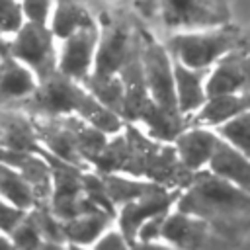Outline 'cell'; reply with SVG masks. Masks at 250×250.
<instances>
[{"label": "cell", "mask_w": 250, "mask_h": 250, "mask_svg": "<svg viewBox=\"0 0 250 250\" xmlns=\"http://www.w3.org/2000/svg\"><path fill=\"white\" fill-rule=\"evenodd\" d=\"M207 98L250 90V49L236 47L215 62L207 78Z\"/></svg>", "instance_id": "9"}, {"label": "cell", "mask_w": 250, "mask_h": 250, "mask_svg": "<svg viewBox=\"0 0 250 250\" xmlns=\"http://www.w3.org/2000/svg\"><path fill=\"white\" fill-rule=\"evenodd\" d=\"M86 88L109 109L119 113L123 117V100H125V90H123V80L121 76H109V78H98L88 74L84 78Z\"/></svg>", "instance_id": "23"}, {"label": "cell", "mask_w": 250, "mask_h": 250, "mask_svg": "<svg viewBox=\"0 0 250 250\" xmlns=\"http://www.w3.org/2000/svg\"><path fill=\"white\" fill-rule=\"evenodd\" d=\"M27 104L35 111L47 115H80L107 135H115L123 127V117L119 113L104 105L88 88H82L74 78L61 70L41 80L35 92L27 98Z\"/></svg>", "instance_id": "3"}, {"label": "cell", "mask_w": 250, "mask_h": 250, "mask_svg": "<svg viewBox=\"0 0 250 250\" xmlns=\"http://www.w3.org/2000/svg\"><path fill=\"white\" fill-rule=\"evenodd\" d=\"M37 88V82L29 68L21 64V61L14 59L12 55L0 61V104L25 100Z\"/></svg>", "instance_id": "19"}, {"label": "cell", "mask_w": 250, "mask_h": 250, "mask_svg": "<svg viewBox=\"0 0 250 250\" xmlns=\"http://www.w3.org/2000/svg\"><path fill=\"white\" fill-rule=\"evenodd\" d=\"M55 33L47 23L27 20L16 31L14 41L8 45V55L25 62L37 76L39 82L59 70L55 57Z\"/></svg>", "instance_id": "6"}, {"label": "cell", "mask_w": 250, "mask_h": 250, "mask_svg": "<svg viewBox=\"0 0 250 250\" xmlns=\"http://www.w3.org/2000/svg\"><path fill=\"white\" fill-rule=\"evenodd\" d=\"M184 189V188H182ZM182 189H170V188H160L154 189L146 195H141L137 199H131L127 203L121 205L119 211V229L121 232L127 236L129 244H135V238L139 234V229L150 221L152 217L164 215L168 213V209L172 207V203L178 201Z\"/></svg>", "instance_id": "8"}, {"label": "cell", "mask_w": 250, "mask_h": 250, "mask_svg": "<svg viewBox=\"0 0 250 250\" xmlns=\"http://www.w3.org/2000/svg\"><path fill=\"white\" fill-rule=\"evenodd\" d=\"M92 168L96 172H115L152 180L170 189L186 188L193 176V172L180 162L174 143L168 145V141L146 137L133 125H125L123 135L105 143L94 158Z\"/></svg>", "instance_id": "1"}, {"label": "cell", "mask_w": 250, "mask_h": 250, "mask_svg": "<svg viewBox=\"0 0 250 250\" xmlns=\"http://www.w3.org/2000/svg\"><path fill=\"white\" fill-rule=\"evenodd\" d=\"M172 143L176 146L180 162L189 172H197L209 166V160L219 143V133L203 125H191L186 127Z\"/></svg>", "instance_id": "13"}, {"label": "cell", "mask_w": 250, "mask_h": 250, "mask_svg": "<svg viewBox=\"0 0 250 250\" xmlns=\"http://www.w3.org/2000/svg\"><path fill=\"white\" fill-rule=\"evenodd\" d=\"M0 195L21 209H33L39 201L29 182L10 164L0 160Z\"/></svg>", "instance_id": "21"}, {"label": "cell", "mask_w": 250, "mask_h": 250, "mask_svg": "<svg viewBox=\"0 0 250 250\" xmlns=\"http://www.w3.org/2000/svg\"><path fill=\"white\" fill-rule=\"evenodd\" d=\"M23 12L27 20L47 23L49 20V10H51V0H21Z\"/></svg>", "instance_id": "28"}, {"label": "cell", "mask_w": 250, "mask_h": 250, "mask_svg": "<svg viewBox=\"0 0 250 250\" xmlns=\"http://www.w3.org/2000/svg\"><path fill=\"white\" fill-rule=\"evenodd\" d=\"M250 111V90L246 92H230L207 98L203 107L193 113V123L203 127H217L240 113Z\"/></svg>", "instance_id": "17"}, {"label": "cell", "mask_w": 250, "mask_h": 250, "mask_svg": "<svg viewBox=\"0 0 250 250\" xmlns=\"http://www.w3.org/2000/svg\"><path fill=\"white\" fill-rule=\"evenodd\" d=\"M162 20L170 27L199 29L229 21L223 0H160Z\"/></svg>", "instance_id": "7"}, {"label": "cell", "mask_w": 250, "mask_h": 250, "mask_svg": "<svg viewBox=\"0 0 250 250\" xmlns=\"http://www.w3.org/2000/svg\"><path fill=\"white\" fill-rule=\"evenodd\" d=\"M217 133L250 158V111L217 125Z\"/></svg>", "instance_id": "24"}, {"label": "cell", "mask_w": 250, "mask_h": 250, "mask_svg": "<svg viewBox=\"0 0 250 250\" xmlns=\"http://www.w3.org/2000/svg\"><path fill=\"white\" fill-rule=\"evenodd\" d=\"M86 25H94V21H92L90 14L80 4H76L74 0H57L53 23H51L55 37L64 39L72 31L86 27Z\"/></svg>", "instance_id": "22"}, {"label": "cell", "mask_w": 250, "mask_h": 250, "mask_svg": "<svg viewBox=\"0 0 250 250\" xmlns=\"http://www.w3.org/2000/svg\"><path fill=\"white\" fill-rule=\"evenodd\" d=\"M23 6L18 0H0V31L16 33L23 23Z\"/></svg>", "instance_id": "26"}, {"label": "cell", "mask_w": 250, "mask_h": 250, "mask_svg": "<svg viewBox=\"0 0 250 250\" xmlns=\"http://www.w3.org/2000/svg\"><path fill=\"white\" fill-rule=\"evenodd\" d=\"M139 43L133 41L127 27L117 25L104 33V37L98 41V51L94 59V70L92 76L98 78H109L117 76L129 55L135 51Z\"/></svg>", "instance_id": "11"}, {"label": "cell", "mask_w": 250, "mask_h": 250, "mask_svg": "<svg viewBox=\"0 0 250 250\" xmlns=\"http://www.w3.org/2000/svg\"><path fill=\"white\" fill-rule=\"evenodd\" d=\"M0 146L39 154H45L47 150L37 137L33 121H27L25 117L10 111H0Z\"/></svg>", "instance_id": "18"}, {"label": "cell", "mask_w": 250, "mask_h": 250, "mask_svg": "<svg viewBox=\"0 0 250 250\" xmlns=\"http://www.w3.org/2000/svg\"><path fill=\"white\" fill-rule=\"evenodd\" d=\"M207 68H191L174 59V80L178 107L184 117L199 111L207 102Z\"/></svg>", "instance_id": "15"}, {"label": "cell", "mask_w": 250, "mask_h": 250, "mask_svg": "<svg viewBox=\"0 0 250 250\" xmlns=\"http://www.w3.org/2000/svg\"><path fill=\"white\" fill-rule=\"evenodd\" d=\"M207 168L250 193V158L221 135Z\"/></svg>", "instance_id": "16"}, {"label": "cell", "mask_w": 250, "mask_h": 250, "mask_svg": "<svg viewBox=\"0 0 250 250\" xmlns=\"http://www.w3.org/2000/svg\"><path fill=\"white\" fill-rule=\"evenodd\" d=\"M14 246H23V248H37L43 244V234L39 229L37 221V211H27V215L18 223V227L10 232Z\"/></svg>", "instance_id": "25"}, {"label": "cell", "mask_w": 250, "mask_h": 250, "mask_svg": "<svg viewBox=\"0 0 250 250\" xmlns=\"http://www.w3.org/2000/svg\"><path fill=\"white\" fill-rule=\"evenodd\" d=\"M25 215H27V209L14 205L12 201L0 195V232L10 234Z\"/></svg>", "instance_id": "27"}, {"label": "cell", "mask_w": 250, "mask_h": 250, "mask_svg": "<svg viewBox=\"0 0 250 250\" xmlns=\"http://www.w3.org/2000/svg\"><path fill=\"white\" fill-rule=\"evenodd\" d=\"M0 160L14 166L33 188L37 199H45L53 191V170L45 154L29 150H14L0 146Z\"/></svg>", "instance_id": "14"}, {"label": "cell", "mask_w": 250, "mask_h": 250, "mask_svg": "<svg viewBox=\"0 0 250 250\" xmlns=\"http://www.w3.org/2000/svg\"><path fill=\"white\" fill-rule=\"evenodd\" d=\"M98 31L94 25L80 27L64 37V47L59 61V70L74 80H84L94 66L98 51Z\"/></svg>", "instance_id": "10"}, {"label": "cell", "mask_w": 250, "mask_h": 250, "mask_svg": "<svg viewBox=\"0 0 250 250\" xmlns=\"http://www.w3.org/2000/svg\"><path fill=\"white\" fill-rule=\"evenodd\" d=\"M176 205L203 219L217 234H240L250 227V193L209 168L193 172Z\"/></svg>", "instance_id": "2"}, {"label": "cell", "mask_w": 250, "mask_h": 250, "mask_svg": "<svg viewBox=\"0 0 250 250\" xmlns=\"http://www.w3.org/2000/svg\"><path fill=\"white\" fill-rule=\"evenodd\" d=\"M242 45V35L238 29L223 23L213 27H199L197 31L176 33L168 39L166 47L170 55L186 66L209 68L221 57Z\"/></svg>", "instance_id": "4"}, {"label": "cell", "mask_w": 250, "mask_h": 250, "mask_svg": "<svg viewBox=\"0 0 250 250\" xmlns=\"http://www.w3.org/2000/svg\"><path fill=\"white\" fill-rule=\"evenodd\" d=\"M211 234H217L203 219L189 215L186 211L166 213L160 227L162 244H172L180 248H199L205 246Z\"/></svg>", "instance_id": "12"}, {"label": "cell", "mask_w": 250, "mask_h": 250, "mask_svg": "<svg viewBox=\"0 0 250 250\" xmlns=\"http://www.w3.org/2000/svg\"><path fill=\"white\" fill-rule=\"evenodd\" d=\"M96 248H125V246H131L127 236L119 230H109V232H104L102 238L98 242H94Z\"/></svg>", "instance_id": "29"}, {"label": "cell", "mask_w": 250, "mask_h": 250, "mask_svg": "<svg viewBox=\"0 0 250 250\" xmlns=\"http://www.w3.org/2000/svg\"><path fill=\"white\" fill-rule=\"evenodd\" d=\"M111 217H113L111 213L94 211V213H82L62 221V232H64L66 244H76V246L94 244L96 238L104 234Z\"/></svg>", "instance_id": "20"}, {"label": "cell", "mask_w": 250, "mask_h": 250, "mask_svg": "<svg viewBox=\"0 0 250 250\" xmlns=\"http://www.w3.org/2000/svg\"><path fill=\"white\" fill-rule=\"evenodd\" d=\"M141 55L145 80L150 98L168 113L182 115L176 98V80H174V62L168 47L154 41L150 35H141ZM184 117V115H182Z\"/></svg>", "instance_id": "5"}]
</instances>
